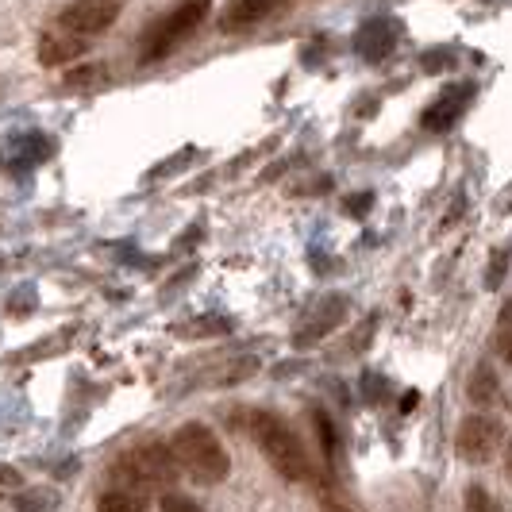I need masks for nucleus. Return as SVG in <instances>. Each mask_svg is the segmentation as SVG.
Returning a JSON list of instances; mask_svg holds the SVG:
<instances>
[{
	"label": "nucleus",
	"instance_id": "obj_1",
	"mask_svg": "<svg viewBox=\"0 0 512 512\" xmlns=\"http://www.w3.org/2000/svg\"><path fill=\"white\" fill-rule=\"evenodd\" d=\"M251 439L258 443L262 459L270 462L274 474L285 478V482H308L316 474L312 455L305 451L301 436L285 424L278 412H266V409L251 412Z\"/></svg>",
	"mask_w": 512,
	"mask_h": 512
},
{
	"label": "nucleus",
	"instance_id": "obj_2",
	"mask_svg": "<svg viewBox=\"0 0 512 512\" xmlns=\"http://www.w3.org/2000/svg\"><path fill=\"white\" fill-rule=\"evenodd\" d=\"M170 455L178 462V474H189L197 486H220L231 474V459L220 436L208 424H181L170 439Z\"/></svg>",
	"mask_w": 512,
	"mask_h": 512
},
{
	"label": "nucleus",
	"instance_id": "obj_3",
	"mask_svg": "<svg viewBox=\"0 0 512 512\" xmlns=\"http://www.w3.org/2000/svg\"><path fill=\"white\" fill-rule=\"evenodd\" d=\"M108 478L116 482L120 493H131L143 501V493L170 489L178 482V462L170 455V447H162V443H139L112 462Z\"/></svg>",
	"mask_w": 512,
	"mask_h": 512
},
{
	"label": "nucleus",
	"instance_id": "obj_4",
	"mask_svg": "<svg viewBox=\"0 0 512 512\" xmlns=\"http://www.w3.org/2000/svg\"><path fill=\"white\" fill-rule=\"evenodd\" d=\"M208 8H212V0H178L170 12H162V16L143 31V39H139V62L151 66L158 58L178 51L181 43L205 24Z\"/></svg>",
	"mask_w": 512,
	"mask_h": 512
},
{
	"label": "nucleus",
	"instance_id": "obj_5",
	"mask_svg": "<svg viewBox=\"0 0 512 512\" xmlns=\"http://www.w3.org/2000/svg\"><path fill=\"white\" fill-rule=\"evenodd\" d=\"M120 12H124V0H70L51 27L85 43V39L104 35L108 27L120 20Z\"/></svg>",
	"mask_w": 512,
	"mask_h": 512
},
{
	"label": "nucleus",
	"instance_id": "obj_6",
	"mask_svg": "<svg viewBox=\"0 0 512 512\" xmlns=\"http://www.w3.org/2000/svg\"><path fill=\"white\" fill-rule=\"evenodd\" d=\"M501 447H505V428H501V420L489 416V412L466 416L459 424V432H455V451H459V459L470 462V466L493 462Z\"/></svg>",
	"mask_w": 512,
	"mask_h": 512
},
{
	"label": "nucleus",
	"instance_id": "obj_7",
	"mask_svg": "<svg viewBox=\"0 0 512 512\" xmlns=\"http://www.w3.org/2000/svg\"><path fill=\"white\" fill-rule=\"evenodd\" d=\"M343 320H347V297H343V293H328V297H320L316 305L308 308L305 324H301V332H297V347H308V343L324 339V335L335 332Z\"/></svg>",
	"mask_w": 512,
	"mask_h": 512
},
{
	"label": "nucleus",
	"instance_id": "obj_8",
	"mask_svg": "<svg viewBox=\"0 0 512 512\" xmlns=\"http://www.w3.org/2000/svg\"><path fill=\"white\" fill-rule=\"evenodd\" d=\"M401 35H405L401 20H393V16H374V20H370V24L359 31V43H355V51H359L366 62H385L389 54L397 51Z\"/></svg>",
	"mask_w": 512,
	"mask_h": 512
},
{
	"label": "nucleus",
	"instance_id": "obj_9",
	"mask_svg": "<svg viewBox=\"0 0 512 512\" xmlns=\"http://www.w3.org/2000/svg\"><path fill=\"white\" fill-rule=\"evenodd\" d=\"M470 101H474V85H451V89H443L436 101L428 104L420 124L428 131H451L466 116Z\"/></svg>",
	"mask_w": 512,
	"mask_h": 512
},
{
	"label": "nucleus",
	"instance_id": "obj_10",
	"mask_svg": "<svg viewBox=\"0 0 512 512\" xmlns=\"http://www.w3.org/2000/svg\"><path fill=\"white\" fill-rule=\"evenodd\" d=\"M289 0H228L220 12V31H247V27L270 20L274 12H282Z\"/></svg>",
	"mask_w": 512,
	"mask_h": 512
},
{
	"label": "nucleus",
	"instance_id": "obj_11",
	"mask_svg": "<svg viewBox=\"0 0 512 512\" xmlns=\"http://www.w3.org/2000/svg\"><path fill=\"white\" fill-rule=\"evenodd\" d=\"M85 47H89V43L70 39V35H62V31L47 27V31L39 35V62H43V66H70L74 58L85 54Z\"/></svg>",
	"mask_w": 512,
	"mask_h": 512
},
{
	"label": "nucleus",
	"instance_id": "obj_12",
	"mask_svg": "<svg viewBox=\"0 0 512 512\" xmlns=\"http://www.w3.org/2000/svg\"><path fill=\"white\" fill-rule=\"evenodd\" d=\"M470 401L474 405H493L497 401V378H493V370L489 366H478L474 374H470Z\"/></svg>",
	"mask_w": 512,
	"mask_h": 512
},
{
	"label": "nucleus",
	"instance_id": "obj_13",
	"mask_svg": "<svg viewBox=\"0 0 512 512\" xmlns=\"http://www.w3.org/2000/svg\"><path fill=\"white\" fill-rule=\"evenodd\" d=\"M493 347H497V355L512 366V297L501 305L497 312V328H493Z\"/></svg>",
	"mask_w": 512,
	"mask_h": 512
},
{
	"label": "nucleus",
	"instance_id": "obj_14",
	"mask_svg": "<svg viewBox=\"0 0 512 512\" xmlns=\"http://www.w3.org/2000/svg\"><path fill=\"white\" fill-rule=\"evenodd\" d=\"M462 512H501V505H497V497L489 493L486 486H466V493H462Z\"/></svg>",
	"mask_w": 512,
	"mask_h": 512
},
{
	"label": "nucleus",
	"instance_id": "obj_15",
	"mask_svg": "<svg viewBox=\"0 0 512 512\" xmlns=\"http://www.w3.org/2000/svg\"><path fill=\"white\" fill-rule=\"evenodd\" d=\"M97 512H147L139 497L131 493H120V489H108L101 501H97Z\"/></svg>",
	"mask_w": 512,
	"mask_h": 512
},
{
	"label": "nucleus",
	"instance_id": "obj_16",
	"mask_svg": "<svg viewBox=\"0 0 512 512\" xmlns=\"http://www.w3.org/2000/svg\"><path fill=\"white\" fill-rule=\"evenodd\" d=\"M312 420H316V436L324 439V459L335 462V459H339V443H335V428H332V420H328L324 412H316Z\"/></svg>",
	"mask_w": 512,
	"mask_h": 512
},
{
	"label": "nucleus",
	"instance_id": "obj_17",
	"mask_svg": "<svg viewBox=\"0 0 512 512\" xmlns=\"http://www.w3.org/2000/svg\"><path fill=\"white\" fill-rule=\"evenodd\" d=\"M158 512H205L197 501H189L185 493H162V505H158Z\"/></svg>",
	"mask_w": 512,
	"mask_h": 512
},
{
	"label": "nucleus",
	"instance_id": "obj_18",
	"mask_svg": "<svg viewBox=\"0 0 512 512\" xmlns=\"http://www.w3.org/2000/svg\"><path fill=\"white\" fill-rule=\"evenodd\" d=\"M505 470H509V482H512V439H509V447H505Z\"/></svg>",
	"mask_w": 512,
	"mask_h": 512
}]
</instances>
